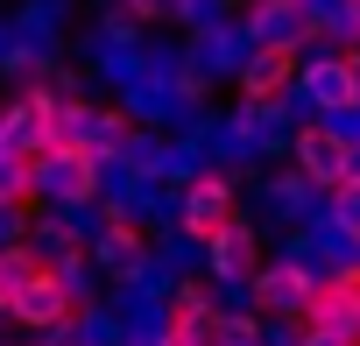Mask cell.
Returning <instances> with one entry per match:
<instances>
[{
	"label": "cell",
	"mask_w": 360,
	"mask_h": 346,
	"mask_svg": "<svg viewBox=\"0 0 360 346\" xmlns=\"http://www.w3.org/2000/svg\"><path fill=\"white\" fill-rule=\"evenodd\" d=\"M71 311H78V297H71V269L64 262H43L36 276H29V290L15 297V325H43V332H71Z\"/></svg>",
	"instance_id": "4"
},
{
	"label": "cell",
	"mask_w": 360,
	"mask_h": 346,
	"mask_svg": "<svg viewBox=\"0 0 360 346\" xmlns=\"http://www.w3.org/2000/svg\"><path fill=\"white\" fill-rule=\"evenodd\" d=\"M325 198H332V226H339L346 241H360V169H353L346 184H332Z\"/></svg>",
	"instance_id": "14"
},
{
	"label": "cell",
	"mask_w": 360,
	"mask_h": 346,
	"mask_svg": "<svg viewBox=\"0 0 360 346\" xmlns=\"http://www.w3.org/2000/svg\"><path fill=\"white\" fill-rule=\"evenodd\" d=\"M226 219H233V184L226 177H191V191H184V233L212 241Z\"/></svg>",
	"instance_id": "10"
},
{
	"label": "cell",
	"mask_w": 360,
	"mask_h": 346,
	"mask_svg": "<svg viewBox=\"0 0 360 346\" xmlns=\"http://www.w3.org/2000/svg\"><path fill=\"white\" fill-rule=\"evenodd\" d=\"M304 99L318 113H360V57H318V64H304Z\"/></svg>",
	"instance_id": "7"
},
{
	"label": "cell",
	"mask_w": 360,
	"mask_h": 346,
	"mask_svg": "<svg viewBox=\"0 0 360 346\" xmlns=\"http://www.w3.org/2000/svg\"><path fill=\"white\" fill-rule=\"evenodd\" d=\"M339 283H346V290H360V255H353V262L339 269Z\"/></svg>",
	"instance_id": "17"
},
{
	"label": "cell",
	"mask_w": 360,
	"mask_h": 346,
	"mask_svg": "<svg viewBox=\"0 0 360 346\" xmlns=\"http://www.w3.org/2000/svg\"><path fill=\"white\" fill-rule=\"evenodd\" d=\"M290 78H304V71H297V43H290V36H262V43L248 50V64H240V92H248V99H262V106H276V92H283Z\"/></svg>",
	"instance_id": "6"
},
{
	"label": "cell",
	"mask_w": 360,
	"mask_h": 346,
	"mask_svg": "<svg viewBox=\"0 0 360 346\" xmlns=\"http://www.w3.org/2000/svg\"><path fill=\"white\" fill-rule=\"evenodd\" d=\"M50 141H57V99H50V92H22L8 113H0V148L43 155Z\"/></svg>",
	"instance_id": "5"
},
{
	"label": "cell",
	"mask_w": 360,
	"mask_h": 346,
	"mask_svg": "<svg viewBox=\"0 0 360 346\" xmlns=\"http://www.w3.org/2000/svg\"><path fill=\"white\" fill-rule=\"evenodd\" d=\"M36 269H43V248H0V311H15Z\"/></svg>",
	"instance_id": "12"
},
{
	"label": "cell",
	"mask_w": 360,
	"mask_h": 346,
	"mask_svg": "<svg viewBox=\"0 0 360 346\" xmlns=\"http://www.w3.org/2000/svg\"><path fill=\"white\" fill-rule=\"evenodd\" d=\"M184 8H191V0H127V15H134V22H176Z\"/></svg>",
	"instance_id": "15"
},
{
	"label": "cell",
	"mask_w": 360,
	"mask_h": 346,
	"mask_svg": "<svg viewBox=\"0 0 360 346\" xmlns=\"http://www.w3.org/2000/svg\"><path fill=\"white\" fill-rule=\"evenodd\" d=\"M36 198V155H15V148H0V212Z\"/></svg>",
	"instance_id": "13"
},
{
	"label": "cell",
	"mask_w": 360,
	"mask_h": 346,
	"mask_svg": "<svg viewBox=\"0 0 360 346\" xmlns=\"http://www.w3.org/2000/svg\"><path fill=\"white\" fill-rule=\"evenodd\" d=\"M297 169L318 184V191H332V184H346L353 177V155H360V141L346 134V127H332V113H318V120H304L297 127Z\"/></svg>",
	"instance_id": "1"
},
{
	"label": "cell",
	"mask_w": 360,
	"mask_h": 346,
	"mask_svg": "<svg viewBox=\"0 0 360 346\" xmlns=\"http://www.w3.org/2000/svg\"><path fill=\"white\" fill-rule=\"evenodd\" d=\"M311 290H318V276H311L304 262H269V269L255 276V304L276 311V318H297V311L311 304Z\"/></svg>",
	"instance_id": "8"
},
{
	"label": "cell",
	"mask_w": 360,
	"mask_h": 346,
	"mask_svg": "<svg viewBox=\"0 0 360 346\" xmlns=\"http://www.w3.org/2000/svg\"><path fill=\"white\" fill-rule=\"evenodd\" d=\"M304 339H325V346H360V290H346L339 276H318L311 304L297 311Z\"/></svg>",
	"instance_id": "2"
},
{
	"label": "cell",
	"mask_w": 360,
	"mask_h": 346,
	"mask_svg": "<svg viewBox=\"0 0 360 346\" xmlns=\"http://www.w3.org/2000/svg\"><path fill=\"white\" fill-rule=\"evenodd\" d=\"M99 169H106V155H92V148H43L36 155V191L57 198V205H92Z\"/></svg>",
	"instance_id": "3"
},
{
	"label": "cell",
	"mask_w": 360,
	"mask_h": 346,
	"mask_svg": "<svg viewBox=\"0 0 360 346\" xmlns=\"http://www.w3.org/2000/svg\"><path fill=\"white\" fill-rule=\"evenodd\" d=\"M155 346H212V339H191V332H162Z\"/></svg>",
	"instance_id": "16"
},
{
	"label": "cell",
	"mask_w": 360,
	"mask_h": 346,
	"mask_svg": "<svg viewBox=\"0 0 360 346\" xmlns=\"http://www.w3.org/2000/svg\"><path fill=\"white\" fill-rule=\"evenodd\" d=\"M212 297H205V283H184V290H176L169 297V325L162 332H191V339H212Z\"/></svg>",
	"instance_id": "11"
},
{
	"label": "cell",
	"mask_w": 360,
	"mask_h": 346,
	"mask_svg": "<svg viewBox=\"0 0 360 346\" xmlns=\"http://www.w3.org/2000/svg\"><path fill=\"white\" fill-rule=\"evenodd\" d=\"M205 248H212V283H255V276H262V241H255L240 219H226Z\"/></svg>",
	"instance_id": "9"
}]
</instances>
